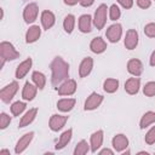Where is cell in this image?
I'll return each mask as SVG.
<instances>
[{
    "mask_svg": "<svg viewBox=\"0 0 155 155\" xmlns=\"http://www.w3.org/2000/svg\"><path fill=\"white\" fill-rule=\"evenodd\" d=\"M114 153H115V150L109 149V148H104V149H101V150L98 151L99 155H105V154H108V155H113Z\"/></svg>",
    "mask_w": 155,
    "mask_h": 155,
    "instance_id": "cell-40",
    "label": "cell"
},
{
    "mask_svg": "<svg viewBox=\"0 0 155 155\" xmlns=\"http://www.w3.org/2000/svg\"><path fill=\"white\" fill-rule=\"evenodd\" d=\"M104 140V132L103 130H97L94 131L91 137H90V147H91V153H97L99 148L103 145Z\"/></svg>",
    "mask_w": 155,
    "mask_h": 155,
    "instance_id": "cell-12",
    "label": "cell"
},
{
    "mask_svg": "<svg viewBox=\"0 0 155 155\" xmlns=\"http://www.w3.org/2000/svg\"><path fill=\"white\" fill-rule=\"evenodd\" d=\"M108 10L109 7L105 5V4H101L97 10L94 11V15H93V25L101 30L104 28L105 23H107V17H108Z\"/></svg>",
    "mask_w": 155,
    "mask_h": 155,
    "instance_id": "cell-3",
    "label": "cell"
},
{
    "mask_svg": "<svg viewBox=\"0 0 155 155\" xmlns=\"http://www.w3.org/2000/svg\"><path fill=\"white\" fill-rule=\"evenodd\" d=\"M0 155H10L8 149H0Z\"/></svg>",
    "mask_w": 155,
    "mask_h": 155,
    "instance_id": "cell-43",
    "label": "cell"
},
{
    "mask_svg": "<svg viewBox=\"0 0 155 155\" xmlns=\"http://www.w3.org/2000/svg\"><path fill=\"white\" fill-rule=\"evenodd\" d=\"M41 36V28L39 25H30L29 29L25 33V42L27 44H34L36 42Z\"/></svg>",
    "mask_w": 155,
    "mask_h": 155,
    "instance_id": "cell-23",
    "label": "cell"
},
{
    "mask_svg": "<svg viewBox=\"0 0 155 155\" xmlns=\"http://www.w3.org/2000/svg\"><path fill=\"white\" fill-rule=\"evenodd\" d=\"M108 16L111 21H117L121 17V10L116 4H113L108 10Z\"/></svg>",
    "mask_w": 155,
    "mask_h": 155,
    "instance_id": "cell-32",
    "label": "cell"
},
{
    "mask_svg": "<svg viewBox=\"0 0 155 155\" xmlns=\"http://www.w3.org/2000/svg\"><path fill=\"white\" fill-rule=\"evenodd\" d=\"M79 4L82 7H90L94 4V0H79Z\"/></svg>",
    "mask_w": 155,
    "mask_h": 155,
    "instance_id": "cell-39",
    "label": "cell"
},
{
    "mask_svg": "<svg viewBox=\"0 0 155 155\" xmlns=\"http://www.w3.org/2000/svg\"><path fill=\"white\" fill-rule=\"evenodd\" d=\"M144 34L148 38H155V23L150 22L144 25Z\"/></svg>",
    "mask_w": 155,
    "mask_h": 155,
    "instance_id": "cell-36",
    "label": "cell"
},
{
    "mask_svg": "<svg viewBox=\"0 0 155 155\" xmlns=\"http://www.w3.org/2000/svg\"><path fill=\"white\" fill-rule=\"evenodd\" d=\"M38 111H39L38 108H31V109L27 110V111L24 113V115L21 117L18 127H19V128H23V127H25V126H29V125L35 120V117H36V115H38Z\"/></svg>",
    "mask_w": 155,
    "mask_h": 155,
    "instance_id": "cell-22",
    "label": "cell"
},
{
    "mask_svg": "<svg viewBox=\"0 0 155 155\" xmlns=\"http://www.w3.org/2000/svg\"><path fill=\"white\" fill-rule=\"evenodd\" d=\"M144 142L148 145H153L155 143V126H153L151 128H149V131L145 133L144 136Z\"/></svg>",
    "mask_w": 155,
    "mask_h": 155,
    "instance_id": "cell-34",
    "label": "cell"
},
{
    "mask_svg": "<svg viewBox=\"0 0 155 155\" xmlns=\"http://www.w3.org/2000/svg\"><path fill=\"white\" fill-rule=\"evenodd\" d=\"M117 2H119V5H121L124 8L128 10V8H132L134 0H117Z\"/></svg>",
    "mask_w": 155,
    "mask_h": 155,
    "instance_id": "cell-38",
    "label": "cell"
},
{
    "mask_svg": "<svg viewBox=\"0 0 155 155\" xmlns=\"http://www.w3.org/2000/svg\"><path fill=\"white\" fill-rule=\"evenodd\" d=\"M104 101V97L97 92H92L85 101L84 103V109L85 110H94L97 109Z\"/></svg>",
    "mask_w": 155,
    "mask_h": 155,
    "instance_id": "cell-11",
    "label": "cell"
},
{
    "mask_svg": "<svg viewBox=\"0 0 155 155\" xmlns=\"http://www.w3.org/2000/svg\"><path fill=\"white\" fill-rule=\"evenodd\" d=\"M1 11V19H4V8H0Z\"/></svg>",
    "mask_w": 155,
    "mask_h": 155,
    "instance_id": "cell-46",
    "label": "cell"
},
{
    "mask_svg": "<svg viewBox=\"0 0 155 155\" xmlns=\"http://www.w3.org/2000/svg\"><path fill=\"white\" fill-rule=\"evenodd\" d=\"M40 21H41V25L45 30H48L51 29L54 23H56V16L52 11L50 10H45L41 12V16H40Z\"/></svg>",
    "mask_w": 155,
    "mask_h": 155,
    "instance_id": "cell-17",
    "label": "cell"
},
{
    "mask_svg": "<svg viewBox=\"0 0 155 155\" xmlns=\"http://www.w3.org/2000/svg\"><path fill=\"white\" fill-rule=\"evenodd\" d=\"M138 7L143 8V10H147L151 6V0H136Z\"/></svg>",
    "mask_w": 155,
    "mask_h": 155,
    "instance_id": "cell-37",
    "label": "cell"
},
{
    "mask_svg": "<svg viewBox=\"0 0 155 155\" xmlns=\"http://www.w3.org/2000/svg\"><path fill=\"white\" fill-rule=\"evenodd\" d=\"M92 24H93V18L91 17V15H81L79 17L78 25L81 33H85V34L90 33L92 30Z\"/></svg>",
    "mask_w": 155,
    "mask_h": 155,
    "instance_id": "cell-20",
    "label": "cell"
},
{
    "mask_svg": "<svg viewBox=\"0 0 155 155\" xmlns=\"http://www.w3.org/2000/svg\"><path fill=\"white\" fill-rule=\"evenodd\" d=\"M119 88V80L114 79V78H108L104 80L103 82V90L107 93H114L116 92Z\"/></svg>",
    "mask_w": 155,
    "mask_h": 155,
    "instance_id": "cell-28",
    "label": "cell"
},
{
    "mask_svg": "<svg viewBox=\"0 0 155 155\" xmlns=\"http://www.w3.org/2000/svg\"><path fill=\"white\" fill-rule=\"evenodd\" d=\"M76 88H78L76 81L74 79H67L58 86L57 92L59 96H73L76 92Z\"/></svg>",
    "mask_w": 155,
    "mask_h": 155,
    "instance_id": "cell-8",
    "label": "cell"
},
{
    "mask_svg": "<svg viewBox=\"0 0 155 155\" xmlns=\"http://www.w3.org/2000/svg\"><path fill=\"white\" fill-rule=\"evenodd\" d=\"M128 144H130V140L126 137V134H124V133H117L111 139L113 149L116 153H122L124 150H126L128 148Z\"/></svg>",
    "mask_w": 155,
    "mask_h": 155,
    "instance_id": "cell-9",
    "label": "cell"
},
{
    "mask_svg": "<svg viewBox=\"0 0 155 155\" xmlns=\"http://www.w3.org/2000/svg\"><path fill=\"white\" fill-rule=\"evenodd\" d=\"M27 108V104L25 102H22V101H17V102H13L11 105H10V110L12 113L13 116H19L23 114V111L25 110Z\"/></svg>",
    "mask_w": 155,
    "mask_h": 155,
    "instance_id": "cell-31",
    "label": "cell"
},
{
    "mask_svg": "<svg viewBox=\"0 0 155 155\" xmlns=\"http://www.w3.org/2000/svg\"><path fill=\"white\" fill-rule=\"evenodd\" d=\"M124 88H125V92L131 94V96L137 94L139 92V88H140V79L138 76H133V78L127 79Z\"/></svg>",
    "mask_w": 155,
    "mask_h": 155,
    "instance_id": "cell-15",
    "label": "cell"
},
{
    "mask_svg": "<svg viewBox=\"0 0 155 155\" xmlns=\"http://www.w3.org/2000/svg\"><path fill=\"white\" fill-rule=\"evenodd\" d=\"M73 137V128H68L65 130L58 138V142L56 143V150H61L63 148H65L68 145V143L71 140Z\"/></svg>",
    "mask_w": 155,
    "mask_h": 155,
    "instance_id": "cell-25",
    "label": "cell"
},
{
    "mask_svg": "<svg viewBox=\"0 0 155 155\" xmlns=\"http://www.w3.org/2000/svg\"><path fill=\"white\" fill-rule=\"evenodd\" d=\"M90 50L96 53V54H101L103 53L105 50H107V42L101 36H97V38H93L90 42Z\"/></svg>",
    "mask_w": 155,
    "mask_h": 155,
    "instance_id": "cell-21",
    "label": "cell"
},
{
    "mask_svg": "<svg viewBox=\"0 0 155 155\" xmlns=\"http://www.w3.org/2000/svg\"><path fill=\"white\" fill-rule=\"evenodd\" d=\"M38 87L35 86L34 82H29L27 81L23 86V90H22V98L25 101V102H30L33 101L35 97H36V93H38Z\"/></svg>",
    "mask_w": 155,
    "mask_h": 155,
    "instance_id": "cell-16",
    "label": "cell"
},
{
    "mask_svg": "<svg viewBox=\"0 0 155 155\" xmlns=\"http://www.w3.org/2000/svg\"><path fill=\"white\" fill-rule=\"evenodd\" d=\"M138 41H139V35H138V31L136 29H128L126 31V35H125V39H124V45L127 50H133L137 47L138 45Z\"/></svg>",
    "mask_w": 155,
    "mask_h": 155,
    "instance_id": "cell-13",
    "label": "cell"
},
{
    "mask_svg": "<svg viewBox=\"0 0 155 155\" xmlns=\"http://www.w3.org/2000/svg\"><path fill=\"white\" fill-rule=\"evenodd\" d=\"M138 154L140 155V154H145V155H149V153L148 151H138Z\"/></svg>",
    "mask_w": 155,
    "mask_h": 155,
    "instance_id": "cell-45",
    "label": "cell"
},
{
    "mask_svg": "<svg viewBox=\"0 0 155 155\" xmlns=\"http://www.w3.org/2000/svg\"><path fill=\"white\" fill-rule=\"evenodd\" d=\"M50 68H51V84L53 88L57 90L58 86L69 78V64L62 57L57 56L52 59Z\"/></svg>",
    "mask_w": 155,
    "mask_h": 155,
    "instance_id": "cell-1",
    "label": "cell"
},
{
    "mask_svg": "<svg viewBox=\"0 0 155 155\" xmlns=\"http://www.w3.org/2000/svg\"><path fill=\"white\" fill-rule=\"evenodd\" d=\"M88 151H91L90 143H87V140H85V139H81V140L78 142V144L75 145L73 154H74V155H85V154H87Z\"/></svg>",
    "mask_w": 155,
    "mask_h": 155,
    "instance_id": "cell-29",
    "label": "cell"
},
{
    "mask_svg": "<svg viewBox=\"0 0 155 155\" xmlns=\"http://www.w3.org/2000/svg\"><path fill=\"white\" fill-rule=\"evenodd\" d=\"M63 2L65 5H68V6H74V5H76L79 2V0H63Z\"/></svg>",
    "mask_w": 155,
    "mask_h": 155,
    "instance_id": "cell-42",
    "label": "cell"
},
{
    "mask_svg": "<svg viewBox=\"0 0 155 155\" xmlns=\"http://www.w3.org/2000/svg\"><path fill=\"white\" fill-rule=\"evenodd\" d=\"M143 93L147 97H154L155 96V81H149L143 87Z\"/></svg>",
    "mask_w": 155,
    "mask_h": 155,
    "instance_id": "cell-33",
    "label": "cell"
},
{
    "mask_svg": "<svg viewBox=\"0 0 155 155\" xmlns=\"http://www.w3.org/2000/svg\"><path fill=\"white\" fill-rule=\"evenodd\" d=\"M0 59H1V62H0V69H2L4 65H5V63H6V61L4 58H1V57H0Z\"/></svg>",
    "mask_w": 155,
    "mask_h": 155,
    "instance_id": "cell-44",
    "label": "cell"
},
{
    "mask_svg": "<svg viewBox=\"0 0 155 155\" xmlns=\"http://www.w3.org/2000/svg\"><path fill=\"white\" fill-rule=\"evenodd\" d=\"M10 124H11V116L2 111L0 114V130L7 128V126H10Z\"/></svg>",
    "mask_w": 155,
    "mask_h": 155,
    "instance_id": "cell-35",
    "label": "cell"
},
{
    "mask_svg": "<svg viewBox=\"0 0 155 155\" xmlns=\"http://www.w3.org/2000/svg\"><path fill=\"white\" fill-rule=\"evenodd\" d=\"M143 69H144L143 63L138 58H132L127 62V71L132 76H140L143 73Z\"/></svg>",
    "mask_w": 155,
    "mask_h": 155,
    "instance_id": "cell-18",
    "label": "cell"
},
{
    "mask_svg": "<svg viewBox=\"0 0 155 155\" xmlns=\"http://www.w3.org/2000/svg\"><path fill=\"white\" fill-rule=\"evenodd\" d=\"M153 124H155V111H151V110L145 111L142 115L140 120H139V127H140V130H145L147 127H149Z\"/></svg>",
    "mask_w": 155,
    "mask_h": 155,
    "instance_id": "cell-26",
    "label": "cell"
},
{
    "mask_svg": "<svg viewBox=\"0 0 155 155\" xmlns=\"http://www.w3.org/2000/svg\"><path fill=\"white\" fill-rule=\"evenodd\" d=\"M149 64L151 65V67H155V50L151 52V54H150V58H149Z\"/></svg>",
    "mask_w": 155,
    "mask_h": 155,
    "instance_id": "cell-41",
    "label": "cell"
},
{
    "mask_svg": "<svg viewBox=\"0 0 155 155\" xmlns=\"http://www.w3.org/2000/svg\"><path fill=\"white\" fill-rule=\"evenodd\" d=\"M39 16V6L36 2H29L23 10V19L27 24L34 23Z\"/></svg>",
    "mask_w": 155,
    "mask_h": 155,
    "instance_id": "cell-5",
    "label": "cell"
},
{
    "mask_svg": "<svg viewBox=\"0 0 155 155\" xmlns=\"http://www.w3.org/2000/svg\"><path fill=\"white\" fill-rule=\"evenodd\" d=\"M31 81L35 84V86H36L39 90H44L45 86H46V81H47V80H46V76H45L44 73L35 70V71H33V74H31Z\"/></svg>",
    "mask_w": 155,
    "mask_h": 155,
    "instance_id": "cell-27",
    "label": "cell"
},
{
    "mask_svg": "<svg viewBox=\"0 0 155 155\" xmlns=\"http://www.w3.org/2000/svg\"><path fill=\"white\" fill-rule=\"evenodd\" d=\"M19 52L16 50L13 44L10 41H1L0 42V57L4 58L6 62L8 61H15L19 57Z\"/></svg>",
    "mask_w": 155,
    "mask_h": 155,
    "instance_id": "cell-2",
    "label": "cell"
},
{
    "mask_svg": "<svg viewBox=\"0 0 155 155\" xmlns=\"http://www.w3.org/2000/svg\"><path fill=\"white\" fill-rule=\"evenodd\" d=\"M105 36L113 44L120 41V39L122 36V25L120 23H114V24L109 25L105 31Z\"/></svg>",
    "mask_w": 155,
    "mask_h": 155,
    "instance_id": "cell-10",
    "label": "cell"
},
{
    "mask_svg": "<svg viewBox=\"0 0 155 155\" xmlns=\"http://www.w3.org/2000/svg\"><path fill=\"white\" fill-rule=\"evenodd\" d=\"M75 22H76L75 16L71 15V13H69V15H67L64 17V19H63V28H64L65 33H68V34L73 33V30L75 28Z\"/></svg>",
    "mask_w": 155,
    "mask_h": 155,
    "instance_id": "cell-30",
    "label": "cell"
},
{
    "mask_svg": "<svg viewBox=\"0 0 155 155\" xmlns=\"http://www.w3.org/2000/svg\"><path fill=\"white\" fill-rule=\"evenodd\" d=\"M76 103L75 98H62L57 102V109L62 113H69L70 110L74 109Z\"/></svg>",
    "mask_w": 155,
    "mask_h": 155,
    "instance_id": "cell-24",
    "label": "cell"
},
{
    "mask_svg": "<svg viewBox=\"0 0 155 155\" xmlns=\"http://www.w3.org/2000/svg\"><path fill=\"white\" fill-rule=\"evenodd\" d=\"M68 119H69V116H67V115L53 114V115L50 117V120H48V127H50V130L53 131V132L61 131V130L65 126Z\"/></svg>",
    "mask_w": 155,
    "mask_h": 155,
    "instance_id": "cell-7",
    "label": "cell"
},
{
    "mask_svg": "<svg viewBox=\"0 0 155 155\" xmlns=\"http://www.w3.org/2000/svg\"><path fill=\"white\" fill-rule=\"evenodd\" d=\"M18 88H19V85L17 81H12L10 82L8 85H6L5 87L1 88L0 91V98L4 103H10L13 97L16 96V93L18 92Z\"/></svg>",
    "mask_w": 155,
    "mask_h": 155,
    "instance_id": "cell-4",
    "label": "cell"
},
{
    "mask_svg": "<svg viewBox=\"0 0 155 155\" xmlns=\"http://www.w3.org/2000/svg\"><path fill=\"white\" fill-rule=\"evenodd\" d=\"M93 69V58L92 57H85L80 62L79 65V76L80 78H86L91 74Z\"/></svg>",
    "mask_w": 155,
    "mask_h": 155,
    "instance_id": "cell-19",
    "label": "cell"
},
{
    "mask_svg": "<svg viewBox=\"0 0 155 155\" xmlns=\"http://www.w3.org/2000/svg\"><path fill=\"white\" fill-rule=\"evenodd\" d=\"M34 132L33 131H30V132H27V133H24L18 140H17V143H16V145H15V153L17 154V155H19V154H22V153H24L25 150H27V148L30 145V143H31V140H33V138H34Z\"/></svg>",
    "mask_w": 155,
    "mask_h": 155,
    "instance_id": "cell-6",
    "label": "cell"
},
{
    "mask_svg": "<svg viewBox=\"0 0 155 155\" xmlns=\"http://www.w3.org/2000/svg\"><path fill=\"white\" fill-rule=\"evenodd\" d=\"M31 65H33V59H31L30 57L27 58V59H24L23 62H21V63L17 65L16 71H15L16 79H17V80L23 79V78L29 73V70L31 69Z\"/></svg>",
    "mask_w": 155,
    "mask_h": 155,
    "instance_id": "cell-14",
    "label": "cell"
}]
</instances>
